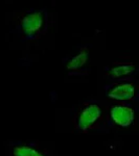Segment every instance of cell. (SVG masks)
<instances>
[{"instance_id":"obj_1","label":"cell","mask_w":139,"mask_h":156,"mask_svg":"<svg viewBox=\"0 0 139 156\" xmlns=\"http://www.w3.org/2000/svg\"><path fill=\"white\" fill-rule=\"evenodd\" d=\"M50 25L47 9H30L25 12L16 25V34L22 43L34 42L47 34Z\"/></svg>"},{"instance_id":"obj_2","label":"cell","mask_w":139,"mask_h":156,"mask_svg":"<svg viewBox=\"0 0 139 156\" xmlns=\"http://www.w3.org/2000/svg\"><path fill=\"white\" fill-rule=\"evenodd\" d=\"M73 127L77 133H88L100 130L105 124V115L100 102L89 100L81 103L73 114Z\"/></svg>"},{"instance_id":"obj_3","label":"cell","mask_w":139,"mask_h":156,"mask_svg":"<svg viewBox=\"0 0 139 156\" xmlns=\"http://www.w3.org/2000/svg\"><path fill=\"white\" fill-rule=\"evenodd\" d=\"M109 99L117 103H136L139 100V87L135 78L110 81L103 87Z\"/></svg>"},{"instance_id":"obj_4","label":"cell","mask_w":139,"mask_h":156,"mask_svg":"<svg viewBox=\"0 0 139 156\" xmlns=\"http://www.w3.org/2000/svg\"><path fill=\"white\" fill-rule=\"evenodd\" d=\"M136 120V108L131 103H114L109 108V123L120 128L134 125Z\"/></svg>"},{"instance_id":"obj_5","label":"cell","mask_w":139,"mask_h":156,"mask_svg":"<svg viewBox=\"0 0 139 156\" xmlns=\"http://www.w3.org/2000/svg\"><path fill=\"white\" fill-rule=\"evenodd\" d=\"M138 72L139 68L137 64L132 62L117 60L105 67V77L110 81L135 78L138 75Z\"/></svg>"},{"instance_id":"obj_6","label":"cell","mask_w":139,"mask_h":156,"mask_svg":"<svg viewBox=\"0 0 139 156\" xmlns=\"http://www.w3.org/2000/svg\"><path fill=\"white\" fill-rule=\"evenodd\" d=\"M90 62V50L88 46H81V48L77 49L72 56H69L67 58L63 59V62L65 64L68 74L72 76H81L86 75L89 72L88 64Z\"/></svg>"},{"instance_id":"obj_7","label":"cell","mask_w":139,"mask_h":156,"mask_svg":"<svg viewBox=\"0 0 139 156\" xmlns=\"http://www.w3.org/2000/svg\"><path fill=\"white\" fill-rule=\"evenodd\" d=\"M13 156H54L47 149L36 143H12Z\"/></svg>"}]
</instances>
